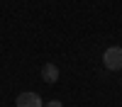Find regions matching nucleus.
<instances>
[{
	"instance_id": "20e7f679",
	"label": "nucleus",
	"mask_w": 122,
	"mask_h": 107,
	"mask_svg": "<svg viewBox=\"0 0 122 107\" xmlns=\"http://www.w3.org/2000/svg\"><path fill=\"white\" fill-rule=\"evenodd\" d=\"M44 107H64V105H61V102H59V100H51V102H46V105H44Z\"/></svg>"
},
{
	"instance_id": "f03ea898",
	"label": "nucleus",
	"mask_w": 122,
	"mask_h": 107,
	"mask_svg": "<svg viewBox=\"0 0 122 107\" xmlns=\"http://www.w3.org/2000/svg\"><path fill=\"white\" fill-rule=\"evenodd\" d=\"M15 105L17 107H44L42 97H39L37 93H20L17 100H15Z\"/></svg>"
},
{
	"instance_id": "7ed1b4c3",
	"label": "nucleus",
	"mask_w": 122,
	"mask_h": 107,
	"mask_svg": "<svg viewBox=\"0 0 122 107\" xmlns=\"http://www.w3.org/2000/svg\"><path fill=\"white\" fill-rule=\"evenodd\" d=\"M42 78H44V83H56L59 80V68L54 63H44L42 66Z\"/></svg>"
},
{
	"instance_id": "f257e3e1",
	"label": "nucleus",
	"mask_w": 122,
	"mask_h": 107,
	"mask_svg": "<svg viewBox=\"0 0 122 107\" xmlns=\"http://www.w3.org/2000/svg\"><path fill=\"white\" fill-rule=\"evenodd\" d=\"M103 66L107 71H122V46H110L103 54Z\"/></svg>"
}]
</instances>
